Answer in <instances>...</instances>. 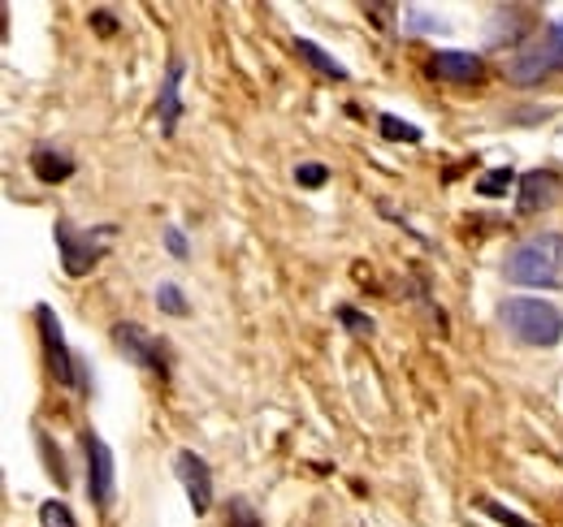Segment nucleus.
Returning <instances> with one entry per match:
<instances>
[{
    "mask_svg": "<svg viewBox=\"0 0 563 527\" xmlns=\"http://www.w3.org/2000/svg\"><path fill=\"white\" fill-rule=\"evenodd\" d=\"M507 281L525 290H563V234H529L503 260Z\"/></svg>",
    "mask_w": 563,
    "mask_h": 527,
    "instance_id": "1",
    "label": "nucleus"
},
{
    "mask_svg": "<svg viewBox=\"0 0 563 527\" xmlns=\"http://www.w3.org/2000/svg\"><path fill=\"white\" fill-rule=\"evenodd\" d=\"M498 321L507 325V333L520 341V346H555L563 337V312L555 303H547V299H529V294H520V299H507L503 307H498Z\"/></svg>",
    "mask_w": 563,
    "mask_h": 527,
    "instance_id": "2",
    "label": "nucleus"
},
{
    "mask_svg": "<svg viewBox=\"0 0 563 527\" xmlns=\"http://www.w3.org/2000/svg\"><path fill=\"white\" fill-rule=\"evenodd\" d=\"M35 329H40V346H44L48 377H53L57 385H66V390L87 394V381H82V377H87V368H82V359L66 346L62 321H57V312H53L48 303H40V307H35Z\"/></svg>",
    "mask_w": 563,
    "mask_h": 527,
    "instance_id": "3",
    "label": "nucleus"
},
{
    "mask_svg": "<svg viewBox=\"0 0 563 527\" xmlns=\"http://www.w3.org/2000/svg\"><path fill=\"white\" fill-rule=\"evenodd\" d=\"M113 225H96V229H78L70 221H57L53 225V238H57V251H62V268L66 277H87L96 264L109 256L113 247Z\"/></svg>",
    "mask_w": 563,
    "mask_h": 527,
    "instance_id": "4",
    "label": "nucleus"
},
{
    "mask_svg": "<svg viewBox=\"0 0 563 527\" xmlns=\"http://www.w3.org/2000/svg\"><path fill=\"white\" fill-rule=\"evenodd\" d=\"M113 346L135 363L143 372H152L156 381H169V350H165V341L161 337H152V333L135 325V321H118L113 325Z\"/></svg>",
    "mask_w": 563,
    "mask_h": 527,
    "instance_id": "5",
    "label": "nucleus"
},
{
    "mask_svg": "<svg viewBox=\"0 0 563 527\" xmlns=\"http://www.w3.org/2000/svg\"><path fill=\"white\" fill-rule=\"evenodd\" d=\"M82 462H87V497L96 511H109L118 497V467H113V450L87 428L82 433Z\"/></svg>",
    "mask_w": 563,
    "mask_h": 527,
    "instance_id": "6",
    "label": "nucleus"
},
{
    "mask_svg": "<svg viewBox=\"0 0 563 527\" xmlns=\"http://www.w3.org/2000/svg\"><path fill=\"white\" fill-rule=\"evenodd\" d=\"M174 471H178V484H183V493H187V502H191V511L196 515H209L212 511V467L205 455H196V450H178V459H174Z\"/></svg>",
    "mask_w": 563,
    "mask_h": 527,
    "instance_id": "7",
    "label": "nucleus"
},
{
    "mask_svg": "<svg viewBox=\"0 0 563 527\" xmlns=\"http://www.w3.org/2000/svg\"><path fill=\"white\" fill-rule=\"evenodd\" d=\"M560 173L555 169H529L525 178H520V191H516V208L525 212V216H533V212H547V208H555L560 203Z\"/></svg>",
    "mask_w": 563,
    "mask_h": 527,
    "instance_id": "8",
    "label": "nucleus"
},
{
    "mask_svg": "<svg viewBox=\"0 0 563 527\" xmlns=\"http://www.w3.org/2000/svg\"><path fill=\"white\" fill-rule=\"evenodd\" d=\"M429 74L442 78V82H460V87H468V82H482V78H486V61H482L477 53L446 48V53H433V57H429Z\"/></svg>",
    "mask_w": 563,
    "mask_h": 527,
    "instance_id": "9",
    "label": "nucleus"
},
{
    "mask_svg": "<svg viewBox=\"0 0 563 527\" xmlns=\"http://www.w3.org/2000/svg\"><path fill=\"white\" fill-rule=\"evenodd\" d=\"M503 74H507V82H516V87H538L542 78H551V74H555V66H551L547 48H542V44H533V48L516 53V57L503 66Z\"/></svg>",
    "mask_w": 563,
    "mask_h": 527,
    "instance_id": "10",
    "label": "nucleus"
},
{
    "mask_svg": "<svg viewBox=\"0 0 563 527\" xmlns=\"http://www.w3.org/2000/svg\"><path fill=\"white\" fill-rule=\"evenodd\" d=\"M31 173H35V182H44V187H62V182L74 178V156L48 147V143H40V147L31 152Z\"/></svg>",
    "mask_w": 563,
    "mask_h": 527,
    "instance_id": "11",
    "label": "nucleus"
},
{
    "mask_svg": "<svg viewBox=\"0 0 563 527\" xmlns=\"http://www.w3.org/2000/svg\"><path fill=\"white\" fill-rule=\"evenodd\" d=\"M183 74H187V66L174 57V61H169V69H165V87H161V96H156V113H161V131H165V134H174L178 117H183V100H178Z\"/></svg>",
    "mask_w": 563,
    "mask_h": 527,
    "instance_id": "12",
    "label": "nucleus"
},
{
    "mask_svg": "<svg viewBox=\"0 0 563 527\" xmlns=\"http://www.w3.org/2000/svg\"><path fill=\"white\" fill-rule=\"evenodd\" d=\"M295 53L308 61V66L317 69V74H325V78H339V82H347L352 74H347V66L339 61V57H330L321 44H312V40H295Z\"/></svg>",
    "mask_w": 563,
    "mask_h": 527,
    "instance_id": "13",
    "label": "nucleus"
},
{
    "mask_svg": "<svg viewBox=\"0 0 563 527\" xmlns=\"http://www.w3.org/2000/svg\"><path fill=\"white\" fill-rule=\"evenodd\" d=\"M377 131L386 134L390 143H421L424 138L421 126H412V122H404V117H395V113H382V117H377Z\"/></svg>",
    "mask_w": 563,
    "mask_h": 527,
    "instance_id": "14",
    "label": "nucleus"
},
{
    "mask_svg": "<svg viewBox=\"0 0 563 527\" xmlns=\"http://www.w3.org/2000/svg\"><path fill=\"white\" fill-rule=\"evenodd\" d=\"M225 527H265V519L256 515V506L247 497H230L225 502Z\"/></svg>",
    "mask_w": 563,
    "mask_h": 527,
    "instance_id": "15",
    "label": "nucleus"
},
{
    "mask_svg": "<svg viewBox=\"0 0 563 527\" xmlns=\"http://www.w3.org/2000/svg\"><path fill=\"white\" fill-rule=\"evenodd\" d=\"M156 307H161L165 316H178V321H183V316H187V294H183L174 281H161V285H156Z\"/></svg>",
    "mask_w": 563,
    "mask_h": 527,
    "instance_id": "16",
    "label": "nucleus"
},
{
    "mask_svg": "<svg viewBox=\"0 0 563 527\" xmlns=\"http://www.w3.org/2000/svg\"><path fill=\"white\" fill-rule=\"evenodd\" d=\"M334 316H339V325H343L347 333H355V337H373V333H377V325H373V316L355 312L352 303H339V307H334Z\"/></svg>",
    "mask_w": 563,
    "mask_h": 527,
    "instance_id": "17",
    "label": "nucleus"
},
{
    "mask_svg": "<svg viewBox=\"0 0 563 527\" xmlns=\"http://www.w3.org/2000/svg\"><path fill=\"white\" fill-rule=\"evenodd\" d=\"M295 182H299L303 191H321V187L330 182V165H321V160H303V165H295Z\"/></svg>",
    "mask_w": 563,
    "mask_h": 527,
    "instance_id": "18",
    "label": "nucleus"
},
{
    "mask_svg": "<svg viewBox=\"0 0 563 527\" xmlns=\"http://www.w3.org/2000/svg\"><path fill=\"white\" fill-rule=\"evenodd\" d=\"M40 527H78V519H74V511L66 502L48 497V502L40 506Z\"/></svg>",
    "mask_w": 563,
    "mask_h": 527,
    "instance_id": "19",
    "label": "nucleus"
},
{
    "mask_svg": "<svg viewBox=\"0 0 563 527\" xmlns=\"http://www.w3.org/2000/svg\"><path fill=\"white\" fill-rule=\"evenodd\" d=\"M516 182H520L516 169H494V173H486V178L477 182V195H486V199L507 195V187H516Z\"/></svg>",
    "mask_w": 563,
    "mask_h": 527,
    "instance_id": "20",
    "label": "nucleus"
},
{
    "mask_svg": "<svg viewBox=\"0 0 563 527\" xmlns=\"http://www.w3.org/2000/svg\"><path fill=\"white\" fill-rule=\"evenodd\" d=\"M35 441H40V455H44V467H48V471L57 475V484H66V480H70V471H66V462H62V455L53 450V441H48V433H44V428L35 433Z\"/></svg>",
    "mask_w": 563,
    "mask_h": 527,
    "instance_id": "21",
    "label": "nucleus"
},
{
    "mask_svg": "<svg viewBox=\"0 0 563 527\" xmlns=\"http://www.w3.org/2000/svg\"><path fill=\"white\" fill-rule=\"evenodd\" d=\"M477 506H482V511H486V515H490L494 524H503V527H533V524H529V519H520V515H516V511H507V506H503V502H490V497H482V502H477Z\"/></svg>",
    "mask_w": 563,
    "mask_h": 527,
    "instance_id": "22",
    "label": "nucleus"
},
{
    "mask_svg": "<svg viewBox=\"0 0 563 527\" xmlns=\"http://www.w3.org/2000/svg\"><path fill=\"white\" fill-rule=\"evenodd\" d=\"M91 31H96V35H104V40H113V35L122 31V22H118V13H113V9H91Z\"/></svg>",
    "mask_w": 563,
    "mask_h": 527,
    "instance_id": "23",
    "label": "nucleus"
},
{
    "mask_svg": "<svg viewBox=\"0 0 563 527\" xmlns=\"http://www.w3.org/2000/svg\"><path fill=\"white\" fill-rule=\"evenodd\" d=\"M364 18H373L382 31H395V18H404V9H395V4H364Z\"/></svg>",
    "mask_w": 563,
    "mask_h": 527,
    "instance_id": "24",
    "label": "nucleus"
},
{
    "mask_svg": "<svg viewBox=\"0 0 563 527\" xmlns=\"http://www.w3.org/2000/svg\"><path fill=\"white\" fill-rule=\"evenodd\" d=\"M165 251H169L174 260H187V256H191V243H187V234H183L178 225L165 229Z\"/></svg>",
    "mask_w": 563,
    "mask_h": 527,
    "instance_id": "25",
    "label": "nucleus"
},
{
    "mask_svg": "<svg viewBox=\"0 0 563 527\" xmlns=\"http://www.w3.org/2000/svg\"><path fill=\"white\" fill-rule=\"evenodd\" d=\"M542 48H547V57H551V66L563 69V22H555V26L547 31V40H542Z\"/></svg>",
    "mask_w": 563,
    "mask_h": 527,
    "instance_id": "26",
    "label": "nucleus"
},
{
    "mask_svg": "<svg viewBox=\"0 0 563 527\" xmlns=\"http://www.w3.org/2000/svg\"><path fill=\"white\" fill-rule=\"evenodd\" d=\"M404 26H408L412 35H429V31H433V18H429L424 9H404Z\"/></svg>",
    "mask_w": 563,
    "mask_h": 527,
    "instance_id": "27",
    "label": "nucleus"
}]
</instances>
